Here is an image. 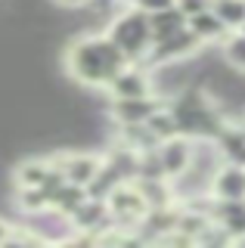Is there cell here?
<instances>
[{
    "label": "cell",
    "mask_w": 245,
    "mask_h": 248,
    "mask_svg": "<svg viewBox=\"0 0 245 248\" xmlns=\"http://www.w3.org/2000/svg\"><path fill=\"white\" fill-rule=\"evenodd\" d=\"M127 65H131V59L118 50V44L106 31L78 34L65 46V56H62L65 75L75 84H81L84 90H106L112 78Z\"/></svg>",
    "instance_id": "obj_1"
},
{
    "label": "cell",
    "mask_w": 245,
    "mask_h": 248,
    "mask_svg": "<svg viewBox=\"0 0 245 248\" xmlns=\"http://www.w3.org/2000/svg\"><path fill=\"white\" fill-rule=\"evenodd\" d=\"M106 34L118 44V50L131 62H146L149 50H152V25H149V13H143L140 6L127 3L106 25Z\"/></svg>",
    "instance_id": "obj_2"
},
{
    "label": "cell",
    "mask_w": 245,
    "mask_h": 248,
    "mask_svg": "<svg viewBox=\"0 0 245 248\" xmlns=\"http://www.w3.org/2000/svg\"><path fill=\"white\" fill-rule=\"evenodd\" d=\"M199 53H202V41L189 31V25L177 31L174 37H165V41H158V44H152V50H149V56L143 65H168V62H189V59H196Z\"/></svg>",
    "instance_id": "obj_3"
},
{
    "label": "cell",
    "mask_w": 245,
    "mask_h": 248,
    "mask_svg": "<svg viewBox=\"0 0 245 248\" xmlns=\"http://www.w3.org/2000/svg\"><path fill=\"white\" fill-rule=\"evenodd\" d=\"M106 202H109L112 220L118 223V227H124V230H137V227L143 223V217H146V211H149L146 199L140 196V189L134 186V180L121 183Z\"/></svg>",
    "instance_id": "obj_4"
},
{
    "label": "cell",
    "mask_w": 245,
    "mask_h": 248,
    "mask_svg": "<svg viewBox=\"0 0 245 248\" xmlns=\"http://www.w3.org/2000/svg\"><path fill=\"white\" fill-rule=\"evenodd\" d=\"M109 99H131V96H149L155 93V81H152V68L143 62H131L127 68H121L118 75L109 81V87L103 90Z\"/></svg>",
    "instance_id": "obj_5"
},
{
    "label": "cell",
    "mask_w": 245,
    "mask_h": 248,
    "mask_svg": "<svg viewBox=\"0 0 245 248\" xmlns=\"http://www.w3.org/2000/svg\"><path fill=\"white\" fill-rule=\"evenodd\" d=\"M56 168L65 174L68 183H78L87 189V183L93 180V174L103 165V152H90V149H59L53 152Z\"/></svg>",
    "instance_id": "obj_6"
},
{
    "label": "cell",
    "mask_w": 245,
    "mask_h": 248,
    "mask_svg": "<svg viewBox=\"0 0 245 248\" xmlns=\"http://www.w3.org/2000/svg\"><path fill=\"white\" fill-rule=\"evenodd\" d=\"M168 103L158 93L149 96H131V99H109V121L112 124H143L152 112H158Z\"/></svg>",
    "instance_id": "obj_7"
},
{
    "label": "cell",
    "mask_w": 245,
    "mask_h": 248,
    "mask_svg": "<svg viewBox=\"0 0 245 248\" xmlns=\"http://www.w3.org/2000/svg\"><path fill=\"white\" fill-rule=\"evenodd\" d=\"M193 152H196V140L186 137V134H177V137L165 140V143H158V155H162V165L168 170V180L183 174V170L189 168Z\"/></svg>",
    "instance_id": "obj_8"
},
{
    "label": "cell",
    "mask_w": 245,
    "mask_h": 248,
    "mask_svg": "<svg viewBox=\"0 0 245 248\" xmlns=\"http://www.w3.org/2000/svg\"><path fill=\"white\" fill-rule=\"evenodd\" d=\"M211 217L233 236L236 245L245 242V199H214Z\"/></svg>",
    "instance_id": "obj_9"
},
{
    "label": "cell",
    "mask_w": 245,
    "mask_h": 248,
    "mask_svg": "<svg viewBox=\"0 0 245 248\" xmlns=\"http://www.w3.org/2000/svg\"><path fill=\"white\" fill-rule=\"evenodd\" d=\"M211 196L214 199H245V165L224 161L211 180Z\"/></svg>",
    "instance_id": "obj_10"
},
{
    "label": "cell",
    "mask_w": 245,
    "mask_h": 248,
    "mask_svg": "<svg viewBox=\"0 0 245 248\" xmlns=\"http://www.w3.org/2000/svg\"><path fill=\"white\" fill-rule=\"evenodd\" d=\"M53 168V155H28L13 168V186H44Z\"/></svg>",
    "instance_id": "obj_11"
},
{
    "label": "cell",
    "mask_w": 245,
    "mask_h": 248,
    "mask_svg": "<svg viewBox=\"0 0 245 248\" xmlns=\"http://www.w3.org/2000/svg\"><path fill=\"white\" fill-rule=\"evenodd\" d=\"M186 25H189V31H193L199 41H202V46H217L230 34V28L217 19V13H214V10H205V13H199V16H189Z\"/></svg>",
    "instance_id": "obj_12"
},
{
    "label": "cell",
    "mask_w": 245,
    "mask_h": 248,
    "mask_svg": "<svg viewBox=\"0 0 245 248\" xmlns=\"http://www.w3.org/2000/svg\"><path fill=\"white\" fill-rule=\"evenodd\" d=\"M13 208L22 217L44 214L50 208V192L44 186H13Z\"/></svg>",
    "instance_id": "obj_13"
},
{
    "label": "cell",
    "mask_w": 245,
    "mask_h": 248,
    "mask_svg": "<svg viewBox=\"0 0 245 248\" xmlns=\"http://www.w3.org/2000/svg\"><path fill=\"white\" fill-rule=\"evenodd\" d=\"M134 186L140 189V196L146 199L149 208H165V205H177V196H174V186L168 177L162 180H152V177H137Z\"/></svg>",
    "instance_id": "obj_14"
},
{
    "label": "cell",
    "mask_w": 245,
    "mask_h": 248,
    "mask_svg": "<svg viewBox=\"0 0 245 248\" xmlns=\"http://www.w3.org/2000/svg\"><path fill=\"white\" fill-rule=\"evenodd\" d=\"M149 25H152V44H158V41L174 37L177 31L186 28V16H183L177 6H168L162 13H149Z\"/></svg>",
    "instance_id": "obj_15"
},
{
    "label": "cell",
    "mask_w": 245,
    "mask_h": 248,
    "mask_svg": "<svg viewBox=\"0 0 245 248\" xmlns=\"http://www.w3.org/2000/svg\"><path fill=\"white\" fill-rule=\"evenodd\" d=\"M214 146L220 149L224 161H233V165H245V134L239 130V124H227L217 137H214Z\"/></svg>",
    "instance_id": "obj_16"
},
{
    "label": "cell",
    "mask_w": 245,
    "mask_h": 248,
    "mask_svg": "<svg viewBox=\"0 0 245 248\" xmlns=\"http://www.w3.org/2000/svg\"><path fill=\"white\" fill-rule=\"evenodd\" d=\"M84 199H87V189H84V186H78V183H68V180H65V183L50 196V208H53L56 214H62V217H72V214L84 205Z\"/></svg>",
    "instance_id": "obj_17"
},
{
    "label": "cell",
    "mask_w": 245,
    "mask_h": 248,
    "mask_svg": "<svg viewBox=\"0 0 245 248\" xmlns=\"http://www.w3.org/2000/svg\"><path fill=\"white\" fill-rule=\"evenodd\" d=\"M121 183H127V180L103 158V165H99V170L93 174V180L87 183V196H90V199H109Z\"/></svg>",
    "instance_id": "obj_18"
},
{
    "label": "cell",
    "mask_w": 245,
    "mask_h": 248,
    "mask_svg": "<svg viewBox=\"0 0 245 248\" xmlns=\"http://www.w3.org/2000/svg\"><path fill=\"white\" fill-rule=\"evenodd\" d=\"M220 56H224L227 65H233L236 72H245V31H230L224 41L217 44Z\"/></svg>",
    "instance_id": "obj_19"
},
{
    "label": "cell",
    "mask_w": 245,
    "mask_h": 248,
    "mask_svg": "<svg viewBox=\"0 0 245 248\" xmlns=\"http://www.w3.org/2000/svg\"><path fill=\"white\" fill-rule=\"evenodd\" d=\"M146 127L152 130V134H155L158 143H165V140H171V137H177V134H180V124H177V118H174V112L168 108V103L158 108V112H152V115H149Z\"/></svg>",
    "instance_id": "obj_20"
},
{
    "label": "cell",
    "mask_w": 245,
    "mask_h": 248,
    "mask_svg": "<svg viewBox=\"0 0 245 248\" xmlns=\"http://www.w3.org/2000/svg\"><path fill=\"white\" fill-rule=\"evenodd\" d=\"M211 10L217 13V19L224 22L230 31L245 28V0H214Z\"/></svg>",
    "instance_id": "obj_21"
},
{
    "label": "cell",
    "mask_w": 245,
    "mask_h": 248,
    "mask_svg": "<svg viewBox=\"0 0 245 248\" xmlns=\"http://www.w3.org/2000/svg\"><path fill=\"white\" fill-rule=\"evenodd\" d=\"M211 3H214V0H177V10L189 19V16H199V13L211 10Z\"/></svg>",
    "instance_id": "obj_22"
},
{
    "label": "cell",
    "mask_w": 245,
    "mask_h": 248,
    "mask_svg": "<svg viewBox=\"0 0 245 248\" xmlns=\"http://www.w3.org/2000/svg\"><path fill=\"white\" fill-rule=\"evenodd\" d=\"M134 6H140L143 13H162L168 6H177V0H134Z\"/></svg>",
    "instance_id": "obj_23"
},
{
    "label": "cell",
    "mask_w": 245,
    "mask_h": 248,
    "mask_svg": "<svg viewBox=\"0 0 245 248\" xmlns=\"http://www.w3.org/2000/svg\"><path fill=\"white\" fill-rule=\"evenodd\" d=\"M13 232H16V220L6 214H0V245H10L13 242Z\"/></svg>",
    "instance_id": "obj_24"
},
{
    "label": "cell",
    "mask_w": 245,
    "mask_h": 248,
    "mask_svg": "<svg viewBox=\"0 0 245 248\" xmlns=\"http://www.w3.org/2000/svg\"><path fill=\"white\" fill-rule=\"evenodd\" d=\"M56 6H62V10H84V6L90 3V0H53Z\"/></svg>",
    "instance_id": "obj_25"
},
{
    "label": "cell",
    "mask_w": 245,
    "mask_h": 248,
    "mask_svg": "<svg viewBox=\"0 0 245 248\" xmlns=\"http://www.w3.org/2000/svg\"><path fill=\"white\" fill-rule=\"evenodd\" d=\"M236 124H239V130H242V134H245V115H242V118L236 121Z\"/></svg>",
    "instance_id": "obj_26"
},
{
    "label": "cell",
    "mask_w": 245,
    "mask_h": 248,
    "mask_svg": "<svg viewBox=\"0 0 245 248\" xmlns=\"http://www.w3.org/2000/svg\"><path fill=\"white\" fill-rule=\"evenodd\" d=\"M127 3H134V0H127Z\"/></svg>",
    "instance_id": "obj_27"
}]
</instances>
